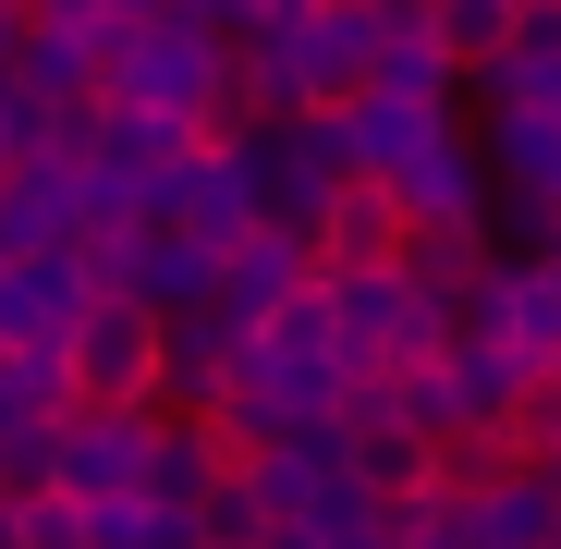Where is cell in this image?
Here are the masks:
<instances>
[{"instance_id": "obj_1", "label": "cell", "mask_w": 561, "mask_h": 549, "mask_svg": "<svg viewBox=\"0 0 561 549\" xmlns=\"http://www.w3.org/2000/svg\"><path fill=\"white\" fill-rule=\"evenodd\" d=\"M318 306H330V366L342 379H391V366L439 354V294H415L403 268H318Z\"/></svg>"}, {"instance_id": "obj_2", "label": "cell", "mask_w": 561, "mask_h": 549, "mask_svg": "<svg viewBox=\"0 0 561 549\" xmlns=\"http://www.w3.org/2000/svg\"><path fill=\"white\" fill-rule=\"evenodd\" d=\"M61 403L73 415H147L159 403V318L99 294L73 330H61Z\"/></svg>"}, {"instance_id": "obj_3", "label": "cell", "mask_w": 561, "mask_h": 549, "mask_svg": "<svg viewBox=\"0 0 561 549\" xmlns=\"http://www.w3.org/2000/svg\"><path fill=\"white\" fill-rule=\"evenodd\" d=\"M135 477H147V415H61L49 439H37V489L49 501H135Z\"/></svg>"}, {"instance_id": "obj_4", "label": "cell", "mask_w": 561, "mask_h": 549, "mask_svg": "<svg viewBox=\"0 0 561 549\" xmlns=\"http://www.w3.org/2000/svg\"><path fill=\"white\" fill-rule=\"evenodd\" d=\"M379 196L403 208V232H463V220H489V159H477V135H463V123H439L415 159L379 171Z\"/></svg>"}, {"instance_id": "obj_5", "label": "cell", "mask_w": 561, "mask_h": 549, "mask_svg": "<svg viewBox=\"0 0 561 549\" xmlns=\"http://www.w3.org/2000/svg\"><path fill=\"white\" fill-rule=\"evenodd\" d=\"M99 306V282H85V256H25L0 268V354H61V330Z\"/></svg>"}, {"instance_id": "obj_6", "label": "cell", "mask_w": 561, "mask_h": 549, "mask_svg": "<svg viewBox=\"0 0 561 549\" xmlns=\"http://www.w3.org/2000/svg\"><path fill=\"white\" fill-rule=\"evenodd\" d=\"M306 282H318V268H306V244H280V232H244V244L208 268V306H220L232 330H256L268 306H294Z\"/></svg>"}, {"instance_id": "obj_7", "label": "cell", "mask_w": 561, "mask_h": 549, "mask_svg": "<svg viewBox=\"0 0 561 549\" xmlns=\"http://www.w3.org/2000/svg\"><path fill=\"white\" fill-rule=\"evenodd\" d=\"M25 256H73V183L49 159L0 171V268H25Z\"/></svg>"}, {"instance_id": "obj_8", "label": "cell", "mask_w": 561, "mask_h": 549, "mask_svg": "<svg viewBox=\"0 0 561 549\" xmlns=\"http://www.w3.org/2000/svg\"><path fill=\"white\" fill-rule=\"evenodd\" d=\"M391 256H403V208L379 183H330V208L306 232V268H391Z\"/></svg>"}, {"instance_id": "obj_9", "label": "cell", "mask_w": 561, "mask_h": 549, "mask_svg": "<svg viewBox=\"0 0 561 549\" xmlns=\"http://www.w3.org/2000/svg\"><path fill=\"white\" fill-rule=\"evenodd\" d=\"M220 477H232V465H220V439H208L196 415H147V477H135V501H159V513L196 525V501H208Z\"/></svg>"}, {"instance_id": "obj_10", "label": "cell", "mask_w": 561, "mask_h": 549, "mask_svg": "<svg viewBox=\"0 0 561 549\" xmlns=\"http://www.w3.org/2000/svg\"><path fill=\"white\" fill-rule=\"evenodd\" d=\"M525 379H537V366H513L501 342H439V403H451V427H489V439H501V415L525 403Z\"/></svg>"}, {"instance_id": "obj_11", "label": "cell", "mask_w": 561, "mask_h": 549, "mask_svg": "<svg viewBox=\"0 0 561 549\" xmlns=\"http://www.w3.org/2000/svg\"><path fill=\"white\" fill-rule=\"evenodd\" d=\"M513 37H525V0H427V49H439L451 85H477Z\"/></svg>"}, {"instance_id": "obj_12", "label": "cell", "mask_w": 561, "mask_h": 549, "mask_svg": "<svg viewBox=\"0 0 561 549\" xmlns=\"http://www.w3.org/2000/svg\"><path fill=\"white\" fill-rule=\"evenodd\" d=\"M13 85H25L37 111H85V99H99V61H85L61 25H25L13 37Z\"/></svg>"}, {"instance_id": "obj_13", "label": "cell", "mask_w": 561, "mask_h": 549, "mask_svg": "<svg viewBox=\"0 0 561 549\" xmlns=\"http://www.w3.org/2000/svg\"><path fill=\"white\" fill-rule=\"evenodd\" d=\"M73 525H85V549H196V525L159 501H85Z\"/></svg>"}, {"instance_id": "obj_14", "label": "cell", "mask_w": 561, "mask_h": 549, "mask_svg": "<svg viewBox=\"0 0 561 549\" xmlns=\"http://www.w3.org/2000/svg\"><path fill=\"white\" fill-rule=\"evenodd\" d=\"M37 135H49V111L25 99L13 73H0V171H13V159H37Z\"/></svg>"}, {"instance_id": "obj_15", "label": "cell", "mask_w": 561, "mask_h": 549, "mask_svg": "<svg viewBox=\"0 0 561 549\" xmlns=\"http://www.w3.org/2000/svg\"><path fill=\"white\" fill-rule=\"evenodd\" d=\"M525 477H537V489H549V513H561V439L537 451V465H525Z\"/></svg>"}, {"instance_id": "obj_16", "label": "cell", "mask_w": 561, "mask_h": 549, "mask_svg": "<svg viewBox=\"0 0 561 549\" xmlns=\"http://www.w3.org/2000/svg\"><path fill=\"white\" fill-rule=\"evenodd\" d=\"M0 13H13V25H25V0H0Z\"/></svg>"}, {"instance_id": "obj_17", "label": "cell", "mask_w": 561, "mask_h": 549, "mask_svg": "<svg viewBox=\"0 0 561 549\" xmlns=\"http://www.w3.org/2000/svg\"><path fill=\"white\" fill-rule=\"evenodd\" d=\"M525 13H561V0H525Z\"/></svg>"}]
</instances>
